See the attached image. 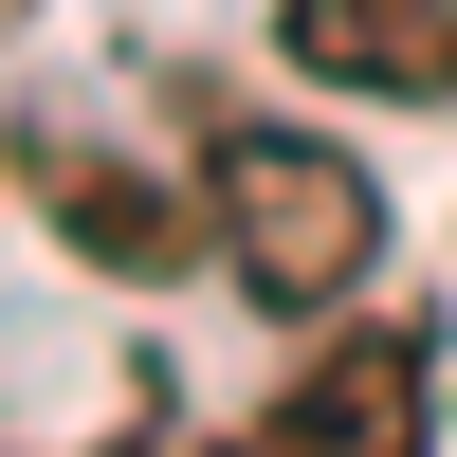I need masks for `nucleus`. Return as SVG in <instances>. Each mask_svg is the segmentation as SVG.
I'll return each mask as SVG.
<instances>
[{
  "mask_svg": "<svg viewBox=\"0 0 457 457\" xmlns=\"http://www.w3.org/2000/svg\"><path fill=\"white\" fill-rule=\"evenodd\" d=\"M0 165H19V202L55 220V238L92 256V275H202V256H220V220H202V183H165V165H129V146H92V129H55V110H37V129L0 146Z\"/></svg>",
  "mask_w": 457,
  "mask_h": 457,
  "instance_id": "2",
  "label": "nucleus"
},
{
  "mask_svg": "<svg viewBox=\"0 0 457 457\" xmlns=\"http://www.w3.org/2000/svg\"><path fill=\"white\" fill-rule=\"evenodd\" d=\"M275 55L312 73V92L439 110V92H457V0H275Z\"/></svg>",
  "mask_w": 457,
  "mask_h": 457,
  "instance_id": "4",
  "label": "nucleus"
},
{
  "mask_svg": "<svg viewBox=\"0 0 457 457\" xmlns=\"http://www.w3.org/2000/svg\"><path fill=\"white\" fill-rule=\"evenodd\" d=\"M202 220H220V275L275 329H329L385 275V183H366V146L293 129V110H202Z\"/></svg>",
  "mask_w": 457,
  "mask_h": 457,
  "instance_id": "1",
  "label": "nucleus"
},
{
  "mask_svg": "<svg viewBox=\"0 0 457 457\" xmlns=\"http://www.w3.org/2000/svg\"><path fill=\"white\" fill-rule=\"evenodd\" d=\"M0 37H19V0H0Z\"/></svg>",
  "mask_w": 457,
  "mask_h": 457,
  "instance_id": "5",
  "label": "nucleus"
},
{
  "mask_svg": "<svg viewBox=\"0 0 457 457\" xmlns=\"http://www.w3.org/2000/svg\"><path fill=\"white\" fill-rule=\"evenodd\" d=\"M256 439L293 457H348V439H421V329L403 312H329V348L256 403Z\"/></svg>",
  "mask_w": 457,
  "mask_h": 457,
  "instance_id": "3",
  "label": "nucleus"
}]
</instances>
